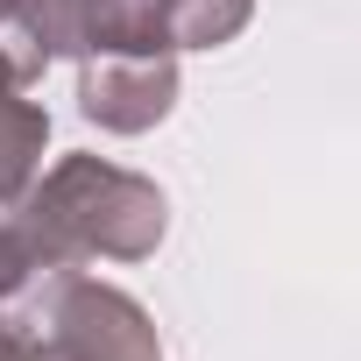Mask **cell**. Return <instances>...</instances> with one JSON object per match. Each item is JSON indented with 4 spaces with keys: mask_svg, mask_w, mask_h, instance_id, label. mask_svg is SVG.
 <instances>
[{
    "mask_svg": "<svg viewBox=\"0 0 361 361\" xmlns=\"http://www.w3.org/2000/svg\"><path fill=\"white\" fill-rule=\"evenodd\" d=\"M22 227L50 269H78L85 255L135 262L163 241V192L99 156H71L36 185V199L22 206Z\"/></svg>",
    "mask_w": 361,
    "mask_h": 361,
    "instance_id": "6da1fadb",
    "label": "cell"
},
{
    "mask_svg": "<svg viewBox=\"0 0 361 361\" xmlns=\"http://www.w3.org/2000/svg\"><path fill=\"white\" fill-rule=\"evenodd\" d=\"M36 347L50 361H156V326L135 298L57 269L36 305Z\"/></svg>",
    "mask_w": 361,
    "mask_h": 361,
    "instance_id": "7a4b0ae2",
    "label": "cell"
},
{
    "mask_svg": "<svg viewBox=\"0 0 361 361\" xmlns=\"http://www.w3.org/2000/svg\"><path fill=\"white\" fill-rule=\"evenodd\" d=\"M170 99H177V64H170V50H156V57H99V64H85V78H78L85 121H99V128H114V135L156 128V121L170 114Z\"/></svg>",
    "mask_w": 361,
    "mask_h": 361,
    "instance_id": "3957f363",
    "label": "cell"
},
{
    "mask_svg": "<svg viewBox=\"0 0 361 361\" xmlns=\"http://www.w3.org/2000/svg\"><path fill=\"white\" fill-rule=\"evenodd\" d=\"M255 0H163V29H170V50H213L227 36H241Z\"/></svg>",
    "mask_w": 361,
    "mask_h": 361,
    "instance_id": "277c9868",
    "label": "cell"
},
{
    "mask_svg": "<svg viewBox=\"0 0 361 361\" xmlns=\"http://www.w3.org/2000/svg\"><path fill=\"white\" fill-rule=\"evenodd\" d=\"M0 361H50V354L36 347V333H22L15 319H0Z\"/></svg>",
    "mask_w": 361,
    "mask_h": 361,
    "instance_id": "5b68a950",
    "label": "cell"
},
{
    "mask_svg": "<svg viewBox=\"0 0 361 361\" xmlns=\"http://www.w3.org/2000/svg\"><path fill=\"white\" fill-rule=\"evenodd\" d=\"M8 15H22V0H0V22H8Z\"/></svg>",
    "mask_w": 361,
    "mask_h": 361,
    "instance_id": "8992f818",
    "label": "cell"
}]
</instances>
